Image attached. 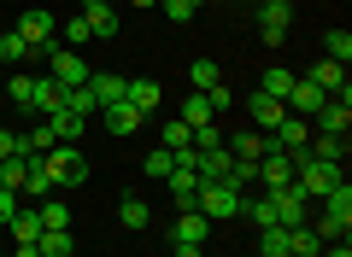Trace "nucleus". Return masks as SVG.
Returning <instances> with one entry per match:
<instances>
[{"label": "nucleus", "instance_id": "39448f33", "mask_svg": "<svg viewBox=\"0 0 352 257\" xmlns=\"http://www.w3.org/2000/svg\"><path fill=\"white\" fill-rule=\"evenodd\" d=\"M305 82H317L329 99H335V106H346V111H352V82H346V64H335V59H317Z\"/></svg>", "mask_w": 352, "mask_h": 257}, {"label": "nucleus", "instance_id": "cd10ccee", "mask_svg": "<svg viewBox=\"0 0 352 257\" xmlns=\"http://www.w3.org/2000/svg\"><path fill=\"white\" fill-rule=\"evenodd\" d=\"M288 88H294V71H282V64H270V71L258 76V94L282 99V106H288Z\"/></svg>", "mask_w": 352, "mask_h": 257}, {"label": "nucleus", "instance_id": "ea45409f", "mask_svg": "<svg viewBox=\"0 0 352 257\" xmlns=\"http://www.w3.org/2000/svg\"><path fill=\"white\" fill-rule=\"evenodd\" d=\"M288 234H294V257H317L323 252V240L311 234V222H305V228H288Z\"/></svg>", "mask_w": 352, "mask_h": 257}, {"label": "nucleus", "instance_id": "20e7f679", "mask_svg": "<svg viewBox=\"0 0 352 257\" xmlns=\"http://www.w3.org/2000/svg\"><path fill=\"white\" fill-rule=\"evenodd\" d=\"M294 29V0H258V41L282 47Z\"/></svg>", "mask_w": 352, "mask_h": 257}, {"label": "nucleus", "instance_id": "473e14b6", "mask_svg": "<svg viewBox=\"0 0 352 257\" xmlns=\"http://www.w3.org/2000/svg\"><path fill=\"white\" fill-rule=\"evenodd\" d=\"M159 147H194V129H188V123H182V117H170V123H164V129H159Z\"/></svg>", "mask_w": 352, "mask_h": 257}, {"label": "nucleus", "instance_id": "9d476101", "mask_svg": "<svg viewBox=\"0 0 352 257\" xmlns=\"http://www.w3.org/2000/svg\"><path fill=\"white\" fill-rule=\"evenodd\" d=\"M323 88H317V82H305V76H294V88H288V111H294V117H317V111H323Z\"/></svg>", "mask_w": 352, "mask_h": 257}, {"label": "nucleus", "instance_id": "6e6552de", "mask_svg": "<svg viewBox=\"0 0 352 257\" xmlns=\"http://www.w3.org/2000/svg\"><path fill=\"white\" fill-rule=\"evenodd\" d=\"M294 182V158L282 147H264V158H258V187L270 193V187H288Z\"/></svg>", "mask_w": 352, "mask_h": 257}, {"label": "nucleus", "instance_id": "7c9ffc66", "mask_svg": "<svg viewBox=\"0 0 352 257\" xmlns=\"http://www.w3.org/2000/svg\"><path fill=\"white\" fill-rule=\"evenodd\" d=\"M36 210H41V228H71V205H65L59 193H47Z\"/></svg>", "mask_w": 352, "mask_h": 257}, {"label": "nucleus", "instance_id": "37998d69", "mask_svg": "<svg viewBox=\"0 0 352 257\" xmlns=\"http://www.w3.org/2000/svg\"><path fill=\"white\" fill-rule=\"evenodd\" d=\"M59 36H65V47H71V53L82 47V41H94V36H88V24H82V18H71V24H65Z\"/></svg>", "mask_w": 352, "mask_h": 257}, {"label": "nucleus", "instance_id": "4468645a", "mask_svg": "<svg viewBox=\"0 0 352 257\" xmlns=\"http://www.w3.org/2000/svg\"><path fill=\"white\" fill-rule=\"evenodd\" d=\"M247 117L258 123V129H276V123L288 117V106H282V99H270V94H247Z\"/></svg>", "mask_w": 352, "mask_h": 257}, {"label": "nucleus", "instance_id": "c03bdc74", "mask_svg": "<svg viewBox=\"0 0 352 257\" xmlns=\"http://www.w3.org/2000/svg\"><path fill=\"white\" fill-rule=\"evenodd\" d=\"M194 147H200V152L223 147V129H212V123H200V129H194Z\"/></svg>", "mask_w": 352, "mask_h": 257}, {"label": "nucleus", "instance_id": "a19ab883", "mask_svg": "<svg viewBox=\"0 0 352 257\" xmlns=\"http://www.w3.org/2000/svg\"><path fill=\"white\" fill-rule=\"evenodd\" d=\"M159 12L170 18V24H188V18L200 12V6H194V0H159Z\"/></svg>", "mask_w": 352, "mask_h": 257}, {"label": "nucleus", "instance_id": "de8ad7c7", "mask_svg": "<svg viewBox=\"0 0 352 257\" xmlns=\"http://www.w3.org/2000/svg\"><path fill=\"white\" fill-rule=\"evenodd\" d=\"M206 99H212V111H229V106H235V94H229L223 82H217V88H206Z\"/></svg>", "mask_w": 352, "mask_h": 257}, {"label": "nucleus", "instance_id": "6ab92c4d", "mask_svg": "<svg viewBox=\"0 0 352 257\" xmlns=\"http://www.w3.org/2000/svg\"><path fill=\"white\" fill-rule=\"evenodd\" d=\"M194 152H200V147H194ZM229 164H235V158H229L223 147H212V152H200V158H194V175H200V182H223Z\"/></svg>", "mask_w": 352, "mask_h": 257}, {"label": "nucleus", "instance_id": "c756f323", "mask_svg": "<svg viewBox=\"0 0 352 257\" xmlns=\"http://www.w3.org/2000/svg\"><path fill=\"white\" fill-rule=\"evenodd\" d=\"M65 111H76V117H94V111H100V99H94V88H88V82L65 88Z\"/></svg>", "mask_w": 352, "mask_h": 257}, {"label": "nucleus", "instance_id": "f257e3e1", "mask_svg": "<svg viewBox=\"0 0 352 257\" xmlns=\"http://www.w3.org/2000/svg\"><path fill=\"white\" fill-rule=\"evenodd\" d=\"M41 175L53 182V193H71V187L88 182V158L71 147V140H53V152L41 158Z\"/></svg>", "mask_w": 352, "mask_h": 257}, {"label": "nucleus", "instance_id": "4c0bfd02", "mask_svg": "<svg viewBox=\"0 0 352 257\" xmlns=\"http://www.w3.org/2000/svg\"><path fill=\"white\" fill-rule=\"evenodd\" d=\"M24 59H30V41L18 36V29H12V36H0V64H24Z\"/></svg>", "mask_w": 352, "mask_h": 257}, {"label": "nucleus", "instance_id": "4be33fe9", "mask_svg": "<svg viewBox=\"0 0 352 257\" xmlns=\"http://www.w3.org/2000/svg\"><path fill=\"white\" fill-rule=\"evenodd\" d=\"M118 222H124V228H147V222H153V205H147L141 193H124V199H118Z\"/></svg>", "mask_w": 352, "mask_h": 257}, {"label": "nucleus", "instance_id": "5701e85b", "mask_svg": "<svg viewBox=\"0 0 352 257\" xmlns=\"http://www.w3.org/2000/svg\"><path fill=\"white\" fill-rule=\"evenodd\" d=\"M305 152H311V158H329V164H346V135H317V129H311Z\"/></svg>", "mask_w": 352, "mask_h": 257}, {"label": "nucleus", "instance_id": "72a5a7b5", "mask_svg": "<svg viewBox=\"0 0 352 257\" xmlns=\"http://www.w3.org/2000/svg\"><path fill=\"white\" fill-rule=\"evenodd\" d=\"M47 152H53V129L41 123V129H30V135H24V152H18V158H47Z\"/></svg>", "mask_w": 352, "mask_h": 257}, {"label": "nucleus", "instance_id": "0eeeda50", "mask_svg": "<svg viewBox=\"0 0 352 257\" xmlns=\"http://www.w3.org/2000/svg\"><path fill=\"white\" fill-rule=\"evenodd\" d=\"M47 59H53V82H59V88L88 82V64H82V53H71V47H59V41H53V47H47Z\"/></svg>", "mask_w": 352, "mask_h": 257}, {"label": "nucleus", "instance_id": "ddd939ff", "mask_svg": "<svg viewBox=\"0 0 352 257\" xmlns=\"http://www.w3.org/2000/svg\"><path fill=\"white\" fill-rule=\"evenodd\" d=\"M124 99H129V106L141 111V117H153V111H159V82H153V76H129Z\"/></svg>", "mask_w": 352, "mask_h": 257}, {"label": "nucleus", "instance_id": "09e8293b", "mask_svg": "<svg viewBox=\"0 0 352 257\" xmlns=\"http://www.w3.org/2000/svg\"><path fill=\"white\" fill-rule=\"evenodd\" d=\"M12 257H41V252H36V240H30V245H12Z\"/></svg>", "mask_w": 352, "mask_h": 257}, {"label": "nucleus", "instance_id": "423d86ee", "mask_svg": "<svg viewBox=\"0 0 352 257\" xmlns=\"http://www.w3.org/2000/svg\"><path fill=\"white\" fill-rule=\"evenodd\" d=\"M53 29H59V24H53V12H41V6H30V12L18 18V36L30 41V53H47L53 47Z\"/></svg>", "mask_w": 352, "mask_h": 257}, {"label": "nucleus", "instance_id": "8fccbe9b", "mask_svg": "<svg viewBox=\"0 0 352 257\" xmlns=\"http://www.w3.org/2000/svg\"><path fill=\"white\" fill-rule=\"evenodd\" d=\"M176 257H200V245H176Z\"/></svg>", "mask_w": 352, "mask_h": 257}, {"label": "nucleus", "instance_id": "603ef678", "mask_svg": "<svg viewBox=\"0 0 352 257\" xmlns=\"http://www.w3.org/2000/svg\"><path fill=\"white\" fill-rule=\"evenodd\" d=\"M129 6H159V0H129Z\"/></svg>", "mask_w": 352, "mask_h": 257}, {"label": "nucleus", "instance_id": "bb28decb", "mask_svg": "<svg viewBox=\"0 0 352 257\" xmlns=\"http://www.w3.org/2000/svg\"><path fill=\"white\" fill-rule=\"evenodd\" d=\"M36 252H41V257H71V252H76V240H71V228H41Z\"/></svg>", "mask_w": 352, "mask_h": 257}, {"label": "nucleus", "instance_id": "a211bd4d", "mask_svg": "<svg viewBox=\"0 0 352 257\" xmlns=\"http://www.w3.org/2000/svg\"><path fill=\"white\" fill-rule=\"evenodd\" d=\"M47 129H53V140H71V147H76V140H82L88 135V117H76V111H53V117H47Z\"/></svg>", "mask_w": 352, "mask_h": 257}, {"label": "nucleus", "instance_id": "f3484780", "mask_svg": "<svg viewBox=\"0 0 352 257\" xmlns=\"http://www.w3.org/2000/svg\"><path fill=\"white\" fill-rule=\"evenodd\" d=\"M88 88H94V99H100V106H118V99H124V88H129V76H112V71H88Z\"/></svg>", "mask_w": 352, "mask_h": 257}, {"label": "nucleus", "instance_id": "2eb2a0df", "mask_svg": "<svg viewBox=\"0 0 352 257\" xmlns=\"http://www.w3.org/2000/svg\"><path fill=\"white\" fill-rule=\"evenodd\" d=\"M206 228H212V222H206L200 210H182V217L170 222V240L176 245H206Z\"/></svg>", "mask_w": 352, "mask_h": 257}, {"label": "nucleus", "instance_id": "dca6fc26", "mask_svg": "<svg viewBox=\"0 0 352 257\" xmlns=\"http://www.w3.org/2000/svg\"><path fill=\"white\" fill-rule=\"evenodd\" d=\"M311 129H317V135H346V129H352V111L335 106V99H323V111L311 117Z\"/></svg>", "mask_w": 352, "mask_h": 257}, {"label": "nucleus", "instance_id": "e433bc0d", "mask_svg": "<svg viewBox=\"0 0 352 257\" xmlns=\"http://www.w3.org/2000/svg\"><path fill=\"white\" fill-rule=\"evenodd\" d=\"M323 59H335V64L352 59V36H346V29H329V36H323Z\"/></svg>", "mask_w": 352, "mask_h": 257}, {"label": "nucleus", "instance_id": "58836bf2", "mask_svg": "<svg viewBox=\"0 0 352 257\" xmlns=\"http://www.w3.org/2000/svg\"><path fill=\"white\" fill-rule=\"evenodd\" d=\"M194 94H206V88H217V82H223V76H217V59H194Z\"/></svg>", "mask_w": 352, "mask_h": 257}, {"label": "nucleus", "instance_id": "9b49d317", "mask_svg": "<svg viewBox=\"0 0 352 257\" xmlns=\"http://www.w3.org/2000/svg\"><path fill=\"white\" fill-rule=\"evenodd\" d=\"M264 147H270V135H252V129H235V135L223 140L229 158H247V164H258V158H264Z\"/></svg>", "mask_w": 352, "mask_h": 257}, {"label": "nucleus", "instance_id": "393cba45", "mask_svg": "<svg viewBox=\"0 0 352 257\" xmlns=\"http://www.w3.org/2000/svg\"><path fill=\"white\" fill-rule=\"evenodd\" d=\"M6 228H12V245H30V240H41V210H24V205H18V217L6 222Z\"/></svg>", "mask_w": 352, "mask_h": 257}, {"label": "nucleus", "instance_id": "7ed1b4c3", "mask_svg": "<svg viewBox=\"0 0 352 257\" xmlns=\"http://www.w3.org/2000/svg\"><path fill=\"white\" fill-rule=\"evenodd\" d=\"M264 199H270V210H276L282 228H305V222H311V199H305L294 182H288V187H270Z\"/></svg>", "mask_w": 352, "mask_h": 257}, {"label": "nucleus", "instance_id": "864d4df0", "mask_svg": "<svg viewBox=\"0 0 352 257\" xmlns=\"http://www.w3.org/2000/svg\"><path fill=\"white\" fill-rule=\"evenodd\" d=\"M194 6H206V0H194Z\"/></svg>", "mask_w": 352, "mask_h": 257}, {"label": "nucleus", "instance_id": "a878e982", "mask_svg": "<svg viewBox=\"0 0 352 257\" xmlns=\"http://www.w3.org/2000/svg\"><path fill=\"white\" fill-rule=\"evenodd\" d=\"M59 106H65V88L53 82V76H36V99H30V111H47V117H53Z\"/></svg>", "mask_w": 352, "mask_h": 257}, {"label": "nucleus", "instance_id": "412c9836", "mask_svg": "<svg viewBox=\"0 0 352 257\" xmlns=\"http://www.w3.org/2000/svg\"><path fill=\"white\" fill-rule=\"evenodd\" d=\"M100 111H106V129H112V135H129V129H141V123H147L135 106H129V99H118V106H100Z\"/></svg>", "mask_w": 352, "mask_h": 257}, {"label": "nucleus", "instance_id": "f704fd0d", "mask_svg": "<svg viewBox=\"0 0 352 257\" xmlns=\"http://www.w3.org/2000/svg\"><path fill=\"white\" fill-rule=\"evenodd\" d=\"M6 88V99H12L18 111H30V99H36V76H12V82H0Z\"/></svg>", "mask_w": 352, "mask_h": 257}, {"label": "nucleus", "instance_id": "f03ea898", "mask_svg": "<svg viewBox=\"0 0 352 257\" xmlns=\"http://www.w3.org/2000/svg\"><path fill=\"white\" fill-rule=\"evenodd\" d=\"M241 199H247V193L229 187V182H200V205H194V210H200L206 222H223V217H241Z\"/></svg>", "mask_w": 352, "mask_h": 257}, {"label": "nucleus", "instance_id": "c9c22d12", "mask_svg": "<svg viewBox=\"0 0 352 257\" xmlns=\"http://www.w3.org/2000/svg\"><path fill=\"white\" fill-rule=\"evenodd\" d=\"M217 111H212V99L206 94H188V106H182V123H188V129H200V123H212Z\"/></svg>", "mask_w": 352, "mask_h": 257}, {"label": "nucleus", "instance_id": "5fc2aeb1", "mask_svg": "<svg viewBox=\"0 0 352 257\" xmlns=\"http://www.w3.org/2000/svg\"><path fill=\"white\" fill-rule=\"evenodd\" d=\"M0 99H6V88H0Z\"/></svg>", "mask_w": 352, "mask_h": 257}, {"label": "nucleus", "instance_id": "b1692460", "mask_svg": "<svg viewBox=\"0 0 352 257\" xmlns=\"http://www.w3.org/2000/svg\"><path fill=\"white\" fill-rule=\"evenodd\" d=\"M258 257H294V234L282 228H258Z\"/></svg>", "mask_w": 352, "mask_h": 257}, {"label": "nucleus", "instance_id": "79ce46f5", "mask_svg": "<svg viewBox=\"0 0 352 257\" xmlns=\"http://www.w3.org/2000/svg\"><path fill=\"white\" fill-rule=\"evenodd\" d=\"M170 170H176L170 147H153V152H147V175H170Z\"/></svg>", "mask_w": 352, "mask_h": 257}, {"label": "nucleus", "instance_id": "a18cd8bd", "mask_svg": "<svg viewBox=\"0 0 352 257\" xmlns=\"http://www.w3.org/2000/svg\"><path fill=\"white\" fill-rule=\"evenodd\" d=\"M18 152H24V135H12V129H0V164H6V158H18Z\"/></svg>", "mask_w": 352, "mask_h": 257}, {"label": "nucleus", "instance_id": "1a4fd4ad", "mask_svg": "<svg viewBox=\"0 0 352 257\" xmlns=\"http://www.w3.org/2000/svg\"><path fill=\"white\" fill-rule=\"evenodd\" d=\"M305 140H311V117H294V111L270 129V147H282V152H305Z\"/></svg>", "mask_w": 352, "mask_h": 257}, {"label": "nucleus", "instance_id": "aec40b11", "mask_svg": "<svg viewBox=\"0 0 352 257\" xmlns=\"http://www.w3.org/2000/svg\"><path fill=\"white\" fill-rule=\"evenodd\" d=\"M82 24H88L94 41H112L118 36V12H112V6H82Z\"/></svg>", "mask_w": 352, "mask_h": 257}, {"label": "nucleus", "instance_id": "2f4dec72", "mask_svg": "<svg viewBox=\"0 0 352 257\" xmlns=\"http://www.w3.org/2000/svg\"><path fill=\"white\" fill-rule=\"evenodd\" d=\"M241 217H247L252 228H276V210H270V199H241Z\"/></svg>", "mask_w": 352, "mask_h": 257}, {"label": "nucleus", "instance_id": "3c124183", "mask_svg": "<svg viewBox=\"0 0 352 257\" xmlns=\"http://www.w3.org/2000/svg\"><path fill=\"white\" fill-rule=\"evenodd\" d=\"M82 6H112V0H82Z\"/></svg>", "mask_w": 352, "mask_h": 257}, {"label": "nucleus", "instance_id": "49530a36", "mask_svg": "<svg viewBox=\"0 0 352 257\" xmlns=\"http://www.w3.org/2000/svg\"><path fill=\"white\" fill-rule=\"evenodd\" d=\"M12 217H18V193H12V187H0V228H6Z\"/></svg>", "mask_w": 352, "mask_h": 257}, {"label": "nucleus", "instance_id": "c85d7f7f", "mask_svg": "<svg viewBox=\"0 0 352 257\" xmlns=\"http://www.w3.org/2000/svg\"><path fill=\"white\" fill-rule=\"evenodd\" d=\"M41 158H6L0 164V187H12V193H24V182H30V170H36Z\"/></svg>", "mask_w": 352, "mask_h": 257}, {"label": "nucleus", "instance_id": "6e6d98bb", "mask_svg": "<svg viewBox=\"0 0 352 257\" xmlns=\"http://www.w3.org/2000/svg\"><path fill=\"white\" fill-rule=\"evenodd\" d=\"M0 257H6V252H0Z\"/></svg>", "mask_w": 352, "mask_h": 257}, {"label": "nucleus", "instance_id": "f8f14e48", "mask_svg": "<svg viewBox=\"0 0 352 257\" xmlns=\"http://www.w3.org/2000/svg\"><path fill=\"white\" fill-rule=\"evenodd\" d=\"M164 182H170V199H176V210H194V205H200V175H194V170H170Z\"/></svg>", "mask_w": 352, "mask_h": 257}]
</instances>
